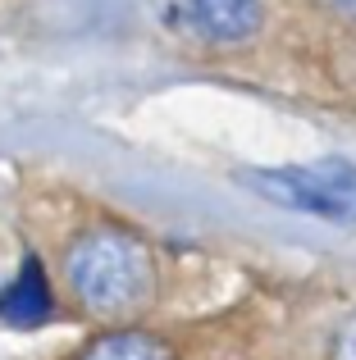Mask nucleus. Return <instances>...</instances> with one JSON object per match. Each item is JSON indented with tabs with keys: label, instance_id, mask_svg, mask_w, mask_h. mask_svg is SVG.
Returning a JSON list of instances; mask_svg holds the SVG:
<instances>
[{
	"label": "nucleus",
	"instance_id": "0eeeda50",
	"mask_svg": "<svg viewBox=\"0 0 356 360\" xmlns=\"http://www.w3.org/2000/svg\"><path fill=\"white\" fill-rule=\"evenodd\" d=\"M320 9H329L343 23H356V0H320Z\"/></svg>",
	"mask_w": 356,
	"mask_h": 360
},
{
	"label": "nucleus",
	"instance_id": "20e7f679",
	"mask_svg": "<svg viewBox=\"0 0 356 360\" xmlns=\"http://www.w3.org/2000/svg\"><path fill=\"white\" fill-rule=\"evenodd\" d=\"M0 319L9 328H42L51 319V288L37 260H23L18 278L0 292Z\"/></svg>",
	"mask_w": 356,
	"mask_h": 360
},
{
	"label": "nucleus",
	"instance_id": "6e6552de",
	"mask_svg": "<svg viewBox=\"0 0 356 360\" xmlns=\"http://www.w3.org/2000/svg\"><path fill=\"white\" fill-rule=\"evenodd\" d=\"M0 292H5V288H0Z\"/></svg>",
	"mask_w": 356,
	"mask_h": 360
},
{
	"label": "nucleus",
	"instance_id": "39448f33",
	"mask_svg": "<svg viewBox=\"0 0 356 360\" xmlns=\"http://www.w3.org/2000/svg\"><path fill=\"white\" fill-rule=\"evenodd\" d=\"M78 360H174V352L151 333H106Z\"/></svg>",
	"mask_w": 356,
	"mask_h": 360
},
{
	"label": "nucleus",
	"instance_id": "f257e3e1",
	"mask_svg": "<svg viewBox=\"0 0 356 360\" xmlns=\"http://www.w3.org/2000/svg\"><path fill=\"white\" fill-rule=\"evenodd\" d=\"M64 274L82 310L101 319H124L151 301L155 292V260L142 238L124 229H91L64 255Z\"/></svg>",
	"mask_w": 356,
	"mask_h": 360
},
{
	"label": "nucleus",
	"instance_id": "423d86ee",
	"mask_svg": "<svg viewBox=\"0 0 356 360\" xmlns=\"http://www.w3.org/2000/svg\"><path fill=\"white\" fill-rule=\"evenodd\" d=\"M333 360H356V319H348V328L338 333V352Z\"/></svg>",
	"mask_w": 356,
	"mask_h": 360
},
{
	"label": "nucleus",
	"instance_id": "7ed1b4c3",
	"mask_svg": "<svg viewBox=\"0 0 356 360\" xmlns=\"http://www.w3.org/2000/svg\"><path fill=\"white\" fill-rule=\"evenodd\" d=\"M265 0H183V18L196 37L215 46H238L256 37Z\"/></svg>",
	"mask_w": 356,
	"mask_h": 360
},
{
	"label": "nucleus",
	"instance_id": "f03ea898",
	"mask_svg": "<svg viewBox=\"0 0 356 360\" xmlns=\"http://www.w3.org/2000/svg\"><path fill=\"white\" fill-rule=\"evenodd\" d=\"M242 183L265 201L288 210L315 214L329 224H356V165L324 160V165H293V169H247Z\"/></svg>",
	"mask_w": 356,
	"mask_h": 360
}]
</instances>
